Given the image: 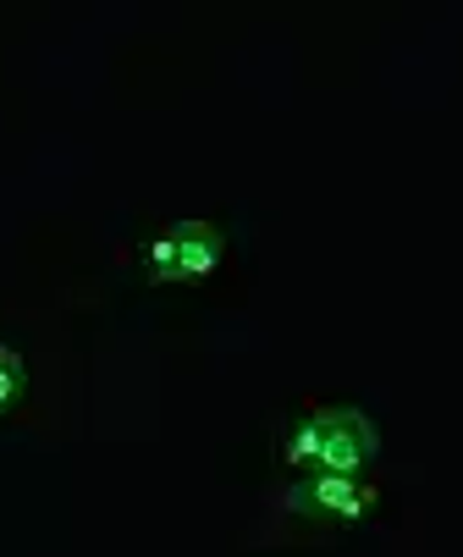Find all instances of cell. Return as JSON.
<instances>
[{"instance_id": "obj_4", "label": "cell", "mask_w": 463, "mask_h": 557, "mask_svg": "<svg viewBox=\"0 0 463 557\" xmlns=\"http://www.w3.org/2000/svg\"><path fill=\"white\" fill-rule=\"evenodd\" d=\"M23 386H28V364H23V354H17L12 343H0V414H7L17 397H23Z\"/></svg>"}, {"instance_id": "obj_2", "label": "cell", "mask_w": 463, "mask_h": 557, "mask_svg": "<svg viewBox=\"0 0 463 557\" xmlns=\"http://www.w3.org/2000/svg\"><path fill=\"white\" fill-rule=\"evenodd\" d=\"M138 271L161 287H193V282H210L226 260V232L210 226V221H177V226H161L149 232L143 244L133 249Z\"/></svg>"}, {"instance_id": "obj_3", "label": "cell", "mask_w": 463, "mask_h": 557, "mask_svg": "<svg viewBox=\"0 0 463 557\" xmlns=\"http://www.w3.org/2000/svg\"><path fill=\"white\" fill-rule=\"evenodd\" d=\"M292 508L321 524H364L380 508V486L370 474H303Z\"/></svg>"}, {"instance_id": "obj_1", "label": "cell", "mask_w": 463, "mask_h": 557, "mask_svg": "<svg viewBox=\"0 0 463 557\" xmlns=\"http://www.w3.org/2000/svg\"><path fill=\"white\" fill-rule=\"evenodd\" d=\"M380 453V431L353 404H303L281 436V463L298 474H364Z\"/></svg>"}]
</instances>
